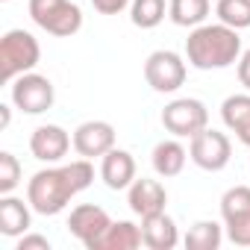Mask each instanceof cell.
Returning <instances> with one entry per match:
<instances>
[{
  "label": "cell",
  "instance_id": "cell-14",
  "mask_svg": "<svg viewBox=\"0 0 250 250\" xmlns=\"http://www.w3.org/2000/svg\"><path fill=\"white\" fill-rule=\"evenodd\" d=\"M100 180L112 191H127L133 186V180H136V159H133V153L121 150V147H112L100 159Z\"/></svg>",
  "mask_w": 250,
  "mask_h": 250
},
{
  "label": "cell",
  "instance_id": "cell-16",
  "mask_svg": "<svg viewBox=\"0 0 250 250\" xmlns=\"http://www.w3.org/2000/svg\"><path fill=\"white\" fill-rule=\"evenodd\" d=\"M142 238H145V247H150V250H174L180 244L177 221L168 212L147 215V218H142Z\"/></svg>",
  "mask_w": 250,
  "mask_h": 250
},
{
  "label": "cell",
  "instance_id": "cell-28",
  "mask_svg": "<svg viewBox=\"0 0 250 250\" xmlns=\"http://www.w3.org/2000/svg\"><path fill=\"white\" fill-rule=\"evenodd\" d=\"M12 121V106L9 103H0V130H6Z\"/></svg>",
  "mask_w": 250,
  "mask_h": 250
},
{
  "label": "cell",
  "instance_id": "cell-23",
  "mask_svg": "<svg viewBox=\"0 0 250 250\" xmlns=\"http://www.w3.org/2000/svg\"><path fill=\"white\" fill-rule=\"evenodd\" d=\"M215 15L221 24L232 30H247L250 27V0H218Z\"/></svg>",
  "mask_w": 250,
  "mask_h": 250
},
{
  "label": "cell",
  "instance_id": "cell-5",
  "mask_svg": "<svg viewBox=\"0 0 250 250\" xmlns=\"http://www.w3.org/2000/svg\"><path fill=\"white\" fill-rule=\"evenodd\" d=\"M162 127L177 139H191L209 127V109L197 97H177L162 109Z\"/></svg>",
  "mask_w": 250,
  "mask_h": 250
},
{
  "label": "cell",
  "instance_id": "cell-2",
  "mask_svg": "<svg viewBox=\"0 0 250 250\" xmlns=\"http://www.w3.org/2000/svg\"><path fill=\"white\" fill-rule=\"evenodd\" d=\"M241 56V36L227 24H200L186 39V59L197 71H221Z\"/></svg>",
  "mask_w": 250,
  "mask_h": 250
},
{
  "label": "cell",
  "instance_id": "cell-7",
  "mask_svg": "<svg viewBox=\"0 0 250 250\" xmlns=\"http://www.w3.org/2000/svg\"><path fill=\"white\" fill-rule=\"evenodd\" d=\"M9 97H12L15 109H21L24 115H42L53 106L56 91H53V83L47 77L27 71L9 83Z\"/></svg>",
  "mask_w": 250,
  "mask_h": 250
},
{
  "label": "cell",
  "instance_id": "cell-12",
  "mask_svg": "<svg viewBox=\"0 0 250 250\" xmlns=\"http://www.w3.org/2000/svg\"><path fill=\"white\" fill-rule=\"evenodd\" d=\"M71 145H74V136H68V130H62L59 124H42L30 136V153L47 165L62 162L65 153L71 150Z\"/></svg>",
  "mask_w": 250,
  "mask_h": 250
},
{
  "label": "cell",
  "instance_id": "cell-18",
  "mask_svg": "<svg viewBox=\"0 0 250 250\" xmlns=\"http://www.w3.org/2000/svg\"><path fill=\"white\" fill-rule=\"evenodd\" d=\"M186 159H188V150L177 142V136L174 139H165V142H159L156 147H153V153H150V162H153V171L159 174V177H177V174H183V168H186Z\"/></svg>",
  "mask_w": 250,
  "mask_h": 250
},
{
  "label": "cell",
  "instance_id": "cell-24",
  "mask_svg": "<svg viewBox=\"0 0 250 250\" xmlns=\"http://www.w3.org/2000/svg\"><path fill=\"white\" fill-rule=\"evenodd\" d=\"M21 183V162L15 153H0V194H12Z\"/></svg>",
  "mask_w": 250,
  "mask_h": 250
},
{
  "label": "cell",
  "instance_id": "cell-8",
  "mask_svg": "<svg viewBox=\"0 0 250 250\" xmlns=\"http://www.w3.org/2000/svg\"><path fill=\"white\" fill-rule=\"evenodd\" d=\"M229 156H232V142L221 130L206 127V130H200L197 136L188 139V159L203 171H212V174L224 171L229 165Z\"/></svg>",
  "mask_w": 250,
  "mask_h": 250
},
{
  "label": "cell",
  "instance_id": "cell-27",
  "mask_svg": "<svg viewBox=\"0 0 250 250\" xmlns=\"http://www.w3.org/2000/svg\"><path fill=\"white\" fill-rule=\"evenodd\" d=\"M238 83L250 91V47L241 50V56H238Z\"/></svg>",
  "mask_w": 250,
  "mask_h": 250
},
{
  "label": "cell",
  "instance_id": "cell-3",
  "mask_svg": "<svg viewBox=\"0 0 250 250\" xmlns=\"http://www.w3.org/2000/svg\"><path fill=\"white\" fill-rule=\"evenodd\" d=\"M27 12L36 27L56 39H71L83 30V9L74 0H30Z\"/></svg>",
  "mask_w": 250,
  "mask_h": 250
},
{
  "label": "cell",
  "instance_id": "cell-13",
  "mask_svg": "<svg viewBox=\"0 0 250 250\" xmlns=\"http://www.w3.org/2000/svg\"><path fill=\"white\" fill-rule=\"evenodd\" d=\"M127 203L133 209V215L139 218H147V215H156V212H165L168 206V191L159 180H150V177H136L133 186L127 188Z\"/></svg>",
  "mask_w": 250,
  "mask_h": 250
},
{
  "label": "cell",
  "instance_id": "cell-17",
  "mask_svg": "<svg viewBox=\"0 0 250 250\" xmlns=\"http://www.w3.org/2000/svg\"><path fill=\"white\" fill-rule=\"evenodd\" d=\"M221 118L227 124V130L235 133V139L250 147V91L247 94H229L221 103Z\"/></svg>",
  "mask_w": 250,
  "mask_h": 250
},
{
  "label": "cell",
  "instance_id": "cell-22",
  "mask_svg": "<svg viewBox=\"0 0 250 250\" xmlns=\"http://www.w3.org/2000/svg\"><path fill=\"white\" fill-rule=\"evenodd\" d=\"M168 15V3L165 0H133L130 3V21L139 30H153L165 21Z\"/></svg>",
  "mask_w": 250,
  "mask_h": 250
},
{
  "label": "cell",
  "instance_id": "cell-15",
  "mask_svg": "<svg viewBox=\"0 0 250 250\" xmlns=\"http://www.w3.org/2000/svg\"><path fill=\"white\" fill-rule=\"evenodd\" d=\"M33 227V206L30 200L24 203L21 197L3 194L0 197V235L6 238H21Z\"/></svg>",
  "mask_w": 250,
  "mask_h": 250
},
{
  "label": "cell",
  "instance_id": "cell-21",
  "mask_svg": "<svg viewBox=\"0 0 250 250\" xmlns=\"http://www.w3.org/2000/svg\"><path fill=\"white\" fill-rule=\"evenodd\" d=\"M224 235L227 232L218 221H197L188 227L183 244H186V250H218L224 244Z\"/></svg>",
  "mask_w": 250,
  "mask_h": 250
},
{
  "label": "cell",
  "instance_id": "cell-6",
  "mask_svg": "<svg viewBox=\"0 0 250 250\" xmlns=\"http://www.w3.org/2000/svg\"><path fill=\"white\" fill-rule=\"evenodd\" d=\"M224 232L235 247H250V186H232L221 197Z\"/></svg>",
  "mask_w": 250,
  "mask_h": 250
},
{
  "label": "cell",
  "instance_id": "cell-19",
  "mask_svg": "<svg viewBox=\"0 0 250 250\" xmlns=\"http://www.w3.org/2000/svg\"><path fill=\"white\" fill-rule=\"evenodd\" d=\"M142 244H145V238H142V227L139 224H133V221H112L94 250H136Z\"/></svg>",
  "mask_w": 250,
  "mask_h": 250
},
{
  "label": "cell",
  "instance_id": "cell-11",
  "mask_svg": "<svg viewBox=\"0 0 250 250\" xmlns=\"http://www.w3.org/2000/svg\"><path fill=\"white\" fill-rule=\"evenodd\" d=\"M115 147V127L109 121H83L74 130V150L83 159H103Z\"/></svg>",
  "mask_w": 250,
  "mask_h": 250
},
{
  "label": "cell",
  "instance_id": "cell-29",
  "mask_svg": "<svg viewBox=\"0 0 250 250\" xmlns=\"http://www.w3.org/2000/svg\"><path fill=\"white\" fill-rule=\"evenodd\" d=\"M3 3H6V0H3Z\"/></svg>",
  "mask_w": 250,
  "mask_h": 250
},
{
  "label": "cell",
  "instance_id": "cell-4",
  "mask_svg": "<svg viewBox=\"0 0 250 250\" xmlns=\"http://www.w3.org/2000/svg\"><path fill=\"white\" fill-rule=\"evenodd\" d=\"M42 59V47H39V39L27 30H9L3 33V39H0V80H3L6 85L33 71Z\"/></svg>",
  "mask_w": 250,
  "mask_h": 250
},
{
  "label": "cell",
  "instance_id": "cell-1",
  "mask_svg": "<svg viewBox=\"0 0 250 250\" xmlns=\"http://www.w3.org/2000/svg\"><path fill=\"white\" fill-rule=\"evenodd\" d=\"M91 183H94L91 159H77V162L56 165V168H42L27 183V200H30L33 212L50 218V215L65 212V206L80 191H85Z\"/></svg>",
  "mask_w": 250,
  "mask_h": 250
},
{
  "label": "cell",
  "instance_id": "cell-25",
  "mask_svg": "<svg viewBox=\"0 0 250 250\" xmlns=\"http://www.w3.org/2000/svg\"><path fill=\"white\" fill-rule=\"evenodd\" d=\"M15 250H50V238L47 235H36V232H24L18 238Z\"/></svg>",
  "mask_w": 250,
  "mask_h": 250
},
{
  "label": "cell",
  "instance_id": "cell-20",
  "mask_svg": "<svg viewBox=\"0 0 250 250\" xmlns=\"http://www.w3.org/2000/svg\"><path fill=\"white\" fill-rule=\"evenodd\" d=\"M212 3L209 0H168V18L177 27H200L209 18Z\"/></svg>",
  "mask_w": 250,
  "mask_h": 250
},
{
  "label": "cell",
  "instance_id": "cell-26",
  "mask_svg": "<svg viewBox=\"0 0 250 250\" xmlns=\"http://www.w3.org/2000/svg\"><path fill=\"white\" fill-rule=\"evenodd\" d=\"M133 3V0H91V6L100 12V15H118V12H124Z\"/></svg>",
  "mask_w": 250,
  "mask_h": 250
},
{
  "label": "cell",
  "instance_id": "cell-10",
  "mask_svg": "<svg viewBox=\"0 0 250 250\" xmlns=\"http://www.w3.org/2000/svg\"><path fill=\"white\" fill-rule=\"evenodd\" d=\"M112 218L103 206H94V203H80L71 209L68 215V232L88 250L97 247V241L103 238V232L109 229Z\"/></svg>",
  "mask_w": 250,
  "mask_h": 250
},
{
  "label": "cell",
  "instance_id": "cell-9",
  "mask_svg": "<svg viewBox=\"0 0 250 250\" xmlns=\"http://www.w3.org/2000/svg\"><path fill=\"white\" fill-rule=\"evenodd\" d=\"M145 80L159 94H174L186 83V59L174 50H153L145 59Z\"/></svg>",
  "mask_w": 250,
  "mask_h": 250
}]
</instances>
